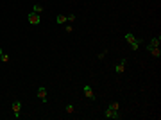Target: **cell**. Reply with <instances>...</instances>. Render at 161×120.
<instances>
[{
    "mask_svg": "<svg viewBox=\"0 0 161 120\" xmlns=\"http://www.w3.org/2000/svg\"><path fill=\"white\" fill-rule=\"evenodd\" d=\"M57 23H59V25L68 23V14H57Z\"/></svg>",
    "mask_w": 161,
    "mask_h": 120,
    "instance_id": "9",
    "label": "cell"
},
{
    "mask_svg": "<svg viewBox=\"0 0 161 120\" xmlns=\"http://www.w3.org/2000/svg\"><path fill=\"white\" fill-rule=\"evenodd\" d=\"M11 110H13V113H14V119H20L22 115V101H14L13 104H11Z\"/></svg>",
    "mask_w": 161,
    "mask_h": 120,
    "instance_id": "3",
    "label": "cell"
},
{
    "mask_svg": "<svg viewBox=\"0 0 161 120\" xmlns=\"http://www.w3.org/2000/svg\"><path fill=\"white\" fill-rule=\"evenodd\" d=\"M106 54H108V50H104V52H100V54H99L97 57H99V59H104V56H106Z\"/></svg>",
    "mask_w": 161,
    "mask_h": 120,
    "instance_id": "16",
    "label": "cell"
},
{
    "mask_svg": "<svg viewBox=\"0 0 161 120\" xmlns=\"http://www.w3.org/2000/svg\"><path fill=\"white\" fill-rule=\"evenodd\" d=\"M2 54H4V50H2V48H0V56H2Z\"/></svg>",
    "mask_w": 161,
    "mask_h": 120,
    "instance_id": "18",
    "label": "cell"
},
{
    "mask_svg": "<svg viewBox=\"0 0 161 120\" xmlns=\"http://www.w3.org/2000/svg\"><path fill=\"white\" fill-rule=\"evenodd\" d=\"M0 61L7 63V61H9V56H7V54H2V56H0Z\"/></svg>",
    "mask_w": 161,
    "mask_h": 120,
    "instance_id": "14",
    "label": "cell"
},
{
    "mask_svg": "<svg viewBox=\"0 0 161 120\" xmlns=\"http://www.w3.org/2000/svg\"><path fill=\"white\" fill-rule=\"evenodd\" d=\"M66 113H73V106H72V104L66 106Z\"/></svg>",
    "mask_w": 161,
    "mask_h": 120,
    "instance_id": "15",
    "label": "cell"
},
{
    "mask_svg": "<svg viewBox=\"0 0 161 120\" xmlns=\"http://www.w3.org/2000/svg\"><path fill=\"white\" fill-rule=\"evenodd\" d=\"M73 20H75V14H68V22H70V23H72V22H73Z\"/></svg>",
    "mask_w": 161,
    "mask_h": 120,
    "instance_id": "17",
    "label": "cell"
},
{
    "mask_svg": "<svg viewBox=\"0 0 161 120\" xmlns=\"http://www.w3.org/2000/svg\"><path fill=\"white\" fill-rule=\"evenodd\" d=\"M82 93H84L90 101H93V99H95V92H93V88H91V86H88V84L82 88Z\"/></svg>",
    "mask_w": 161,
    "mask_h": 120,
    "instance_id": "5",
    "label": "cell"
},
{
    "mask_svg": "<svg viewBox=\"0 0 161 120\" xmlns=\"http://www.w3.org/2000/svg\"><path fill=\"white\" fill-rule=\"evenodd\" d=\"M125 41H127V43H131V48H133L134 52L138 50V47H140V43H142V40H140V38H136L133 32H127V34H125Z\"/></svg>",
    "mask_w": 161,
    "mask_h": 120,
    "instance_id": "1",
    "label": "cell"
},
{
    "mask_svg": "<svg viewBox=\"0 0 161 120\" xmlns=\"http://www.w3.org/2000/svg\"><path fill=\"white\" fill-rule=\"evenodd\" d=\"M160 43H161V36H154V38L147 43V50H151V48H160Z\"/></svg>",
    "mask_w": 161,
    "mask_h": 120,
    "instance_id": "4",
    "label": "cell"
},
{
    "mask_svg": "<svg viewBox=\"0 0 161 120\" xmlns=\"http://www.w3.org/2000/svg\"><path fill=\"white\" fill-rule=\"evenodd\" d=\"M32 13H38V14H39V13H43V5L34 4V5H32Z\"/></svg>",
    "mask_w": 161,
    "mask_h": 120,
    "instance_id": "10",
    "label": "cell"
},
{
    "mask_svg": "<svg viewBox=\"0 0 161 120\" xmlns=\"http://www.w3.org/2000/svg\"><path fill=\"white\" fill-rule=\"evenodd\" d=\"M41 22V16L38 14V13H30L29 14V23H32V25H38Z\"/></svg>",
    "mask_w": 161,
    "mask_h": 120,
    "instance_id": "6",
    "label": "cell"
},
{
    "mask_svg": "<svg viewBox=\"0 0 161 120\" xmlns=\"http://www.w3.org/2000/svg\"><path fill=\"white\" fill-rule=\"evenodd\" d=\"M125 65H127V57H124V59L115 66V72H116V74H122V72L125 70Z\"/></svg>",
    "mask_w": 161,
    "mask_h": 120,
    "instance_id": "8",
    "label": "cell"
},
{
    "mask_svg": "<svg viewBox=\"0 0 161 120\" xmlns=\"http://www.w3.org/2000/svg\"><path fill=\"white\" fill-rule=\"evenodd\" d=\"M73 31V27H72V23H68V25H65V32H72Z\"/></svg>",
    "mask_w": 161,
    "mask_h": 120,
    "instance_id": "13",
    "label": "cell"
},
{
    "mask_svg": "<svg viewBox=\"0 0 161 120\" xmlns=\"http://www.w3.org/2000/svg\"><path fill=\"white\" fill-rule=\"evenodd\" d=\"M36 95H38V99H41L43 102H47V88L45 86H39L38 92H36Z\"/></svg>",
    "mask_w": 161,
    "mask_h": 120,
    "instance_id": "7",
    "label": "cell"
},
{
    "mask_svg": "<svg viewBox=\"0 0 161 120\" xmlns=\"http://www.w3.org/2000/svg\"><path fill=\"white\" fill-rule=\"evenodd\" d=\"M104 117H106V119H111V120H120L122 119L120 110H111V108H108V110L104 111Z\"/></svg>",
    "mask_w": 161,
    "mask_h": 120,
    "instance_id": "2",
    "label": "cell"
},
{
    "mask_svg": "<svg viewBox=\"0 0 161 120\" xmlns=\"http://www.w3.org/2000/svg\"><path fill=\"white\" fill-rule=\"evenodd\" d=\"M149 52H151V54H152L154 57H161V52H160V48H151Z\"/></svg>",
    "mask_w": 161,
    "mask_h": 120,
    "instance_id": "11",
    "label": "cell"
},
{
    "mask_svg": "<svg viewBox=\"0 0 161 120\" xmlns=\"http://www.w3.org/2000/svg\"><path fill=\"white\" fill-rule=\"evenodd\" d=\"M108 108H111V110H120V104H118V102H111Z\"/></svg>",
    "mask_w": 161,
    "mask_h": 120,
    "instance_id": "12",
    "label": "cell"
}]
</instances>
